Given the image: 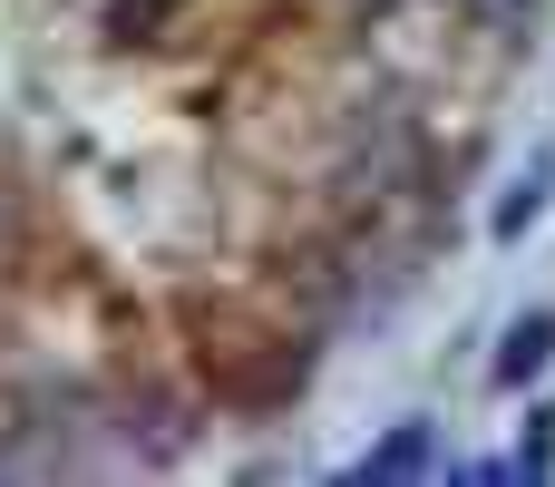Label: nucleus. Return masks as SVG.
Wrapping results in <instances>:
<instances>
[{"label": "nucleus", "mask_w": 555, "mask_h": 487, "mask_svg": "<svg viewBox=\"0 0 555 487\" xmlns=\"http://www.w3.org/2000/svg\"><path fill=\"white\" fill-rule=\"evenodd\" d=\"M546 205H555V156L537 146V156H527V176L488 205V234H498V244H527V234L546 225Z\"/></svg>", "instance_id": "nucleus-1"}, {"label": "nucleus", "mask_w": 555, "mask_h": 487, "mask_svg": "<svg viewBox=\"0 0 555 487\" xmlns=\"http://www.w3.org/2000/svg\"><path fill=\"white\" fill-rule=\"evenodd\" d=\"M429 459H439V430H429V420H400L390 439H371V449H361V469H351V478H361V487H400V478H420Z\"/></svg>", "instance_id": "nucleus-2"}, {"label": "nucleus", "mask_w": 555, "mask_h": 487, "mask_svg": "<svg viewBox=\"0 0 555 487\" xmlns=\"http://www.w3.org/2000/svg\"><path fill=\"white\" fill-rule=\"evenodd\" d=\"M546 361H555V312H517L507 342H498V371H488V381H498V390H527Z\"/></svg>", "instance_id": "nucleus-3"}, {"label": "nucleus", "mask_w": 555, "mask_h": 487, "mask_svg": "<svg viewBox=\"0 0 555 487\" xmlns=\"http://www.w3.org/2000/svg\"><path fill=\"white\" fill-rule=\"evenodd\" d=\"M527 420H537V430L517 439V459H507V469H517V478H546V469H555V410H527Z\"/></svg>", "instance_id": "nucleus-4"}, {"label": "nucleus", "mask_w": 555, "mask_h": 487, "mask_svg": "<svg viewBox=\"0 0 555 487\" xmlns=\"http://www.w3.org/2000/svg\"><path fill=\"white\" fill-rule=\"evenodd\" d=\"M478 10H488V20H517V10H527V0H478Z\"/></svg>", "instance_id": "nucleus-5"}]
</instances>
